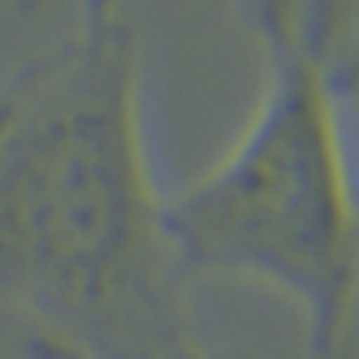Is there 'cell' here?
<instances>
[{"label": "cell", "instance_id": "obj_2", "mask_svg": "<svg viewBox=\"0 0 359 359\" xmlns=\"http://www.w3.org/2000/svg\"><path fill=\"white\" fill-rule=\"evenodd\" d=\"M266 77L243 133L170 198L186 271L250 278L303 311L319 355H335L359 307V190L335 69L291 0H262Z\"/></svg>", "mask_w": 359, "mask_h": 359}, {"label": "cell", "instance_id": "obj_3", "mask_svg": "<svg viewBox=\"0 0 359 359\" xmlns=\"http://www.w3.org/2000/svg\"><path fill=\"white\" fill-rule=\"evenodd\" d=\"M299 13H303L311 41L335 61V53L343 49L347 33L359 20V0H307V8H299Z\"/></svg>", "mask_w": 359, "mask_h": 359}, {"label": "cell", "instance_id": "obj_4", "mask_svg": "<svg viewBox=\"0 0 359 359\" xmlns=\"http://www.w3.org/2000/svg\"><path fill=\"white\" fill-rule=\"evenodd\" d=\"M331 69H335V85H339V93L343 89H351V85H359V20H355V29L347 33L343 49L335 53Z\"/></svg>", "mask_w": 359, "mask_h": 359}, {"label": "cell", "instance_id": "obj_5", "mask_svg": "<svg viewBox=\"0 0 359 359\" xmlns=\"http://www.w3.org/2000/svg\"><path fill=\"white\" fill-rule=\"evenodd\" d=\"M25 8H45L49 0H20ZM93 4H114V0H81V8H93Z\"/></svg>", "mask_w": 359, "mask_h": 359}, {"label": "cell", "instance_id": "obj_1", "mask_svg": "<svg viewBox=\"0 0 359 359\" xmlns=\"http://www.w3.org/2000/svg\"><path fill=\"white\" fill-rule=\"evenodd\" d=\"M0 93V299L81 359H198L121 0Z\"/></svg>", "mask_w": 359, "mask_h": 359}]
</instances>
